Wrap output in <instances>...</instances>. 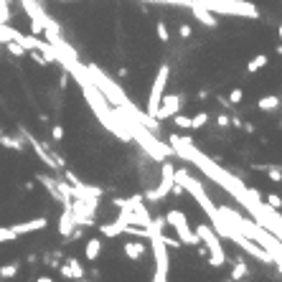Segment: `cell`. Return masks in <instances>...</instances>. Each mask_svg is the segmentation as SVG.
<instances>
[{
	"label": "cell",
	"instance_id": "obj_1",
	"mask_svg": "<svg viewBox=\"0 0 282 282\" xmlns=\"http://www.w3.org/2000/svg\"><path fill=\"white\" fill-rule=\"evenodd\" d=\"M206 10L214 16H242V18H259V10L249 0H201Z\"/></svg>",
	"mask_w": 282,
	"mask_h": 282
},
{
	"label": "cell",
	"instance_id": "obj_2",
	"mask_svg": "<svg viewBox=\"0 0 282 282\" xmlns=\"http://www.w3.org/2000/svg\"><path fill=\"white\" fill-rule=\"evenodd\" d=\"M168 77H170V66L168 64H163L155 74V82L150 86V97H147V117L150 120H155V114H158V107H160V99L163 94H166V86H168Z\"/></svg>",
	"mask_w": 282,
	"mask_h": 282
},
{
	"label": "cell",
	"instance_id": "obj_3",
	"mask_svg": "<svg viewBox=\"0 0 282 282\" xmlns=\"http://www.w3.org/2000/svg\"><path fill=\"white\" fill-rule=\"evenodd\" d=\"M196 234H198V239H201V244L209 249V262H211V267H221L226 262V254H224V247H221V242H219V236L206 226V224H201V226H196Z\"/></svg>",
	"mask_w": 282,
	"mask_h": 282
},
{
	"label": "cell",
	"instance_id": "obj_4",
	"mask_svg": "<svg viewBox=\"0 0 282 282\" xmlns=\"http://www.w3.org/2000/svg\"><path fill=\"white\" fill-rule=\"evenodd\" d=\"M175 186V168L170 166V163H163L160 166V183L158 188H150V191H145V201H160V198H166L170 191Z\"/></svg>",
	"mask_w": 282,
	"mask_h": 282
},
{
	"label": "cell",
	"instance_id": "obj_5",
	"mask_svg": "<svg viewBox=\"0 0 282 282\" xmlns=\"http://www.w3.org/2000/svg\"><path fill=\"white\" fill-rule=\"evenodd\" d=\"M150 247H153V254H155V270L168 275V270H170V262H168V247L160 242V236H158L155 231L150 234Z\"/></svg>",
	"mask_w": 282,
	"mask_h": 282
},
{
	"label": "cell",
	"instance_id": "obj_6",
	"mask_svg": "<svg viewBox=\"0 0 282 282\" xmlns=\"http://www.w3.org/2000/svg\"><path fill=\"white\" fill-rule=\"evenodd\" d=\"M178 110H181V94H163L155 120H168V117H173Z\"/></svg>",
	"mask_w": 282,
	"mask_h": 282
},
{
	"label": "cell",
	"instance_id": "obj_7",
	"mask_svg": "<svg viewBox=\"0 0 282 282\" xmlns=\"http://www.w3.org/2000/svg\"><path fill=\"white\" fill-rule=\"evenodd\" d=\"M49 226V219L46 216H38V219H31V221H21V224H13L10 229L16 231V236H23V234H33V231H41Z\"/></svg>",
	"mask_w": 282,
	"mask_h": 282
},
{
	"label": "cell",
	"instance_id": "obj_8",
	"mask_svg": "<svg viewBox=\"0 0 282 282\" xmlns=\"http://www.w3.org/2000/svg\"><path fill=\"white\" fill-rule=\"evenodd\" d=\"M188 10L194 13V18H196V21H201L206 28H216V26H219V18L214 16L211 10H206V8H203V3H198V5H194V8H188Z\"/></svg>",
	"mask_w": 282,
	"mask_h": 282
},
{
	"label": "cell",
	"instance_id": "obj_9",
	"mask_svg": "<svg viewBox=\"0 0 282 282\" xmlns=\"http://www.w3.org/2000/svg\"><path fill=\"white\" fill-rule=\"evenodd\" d=\"M173 229H175V234H178V239H181V244H191V247H198V244H201L198 234H196L194 229H188V221H186V224L173 226Z\"/></svg>",
	"mask_w": 282,
	"mask_h": 282
},
{
	"label": "cell",
	"instance_id": "obj_10",
	"mask_svg": "<svg viewBox=\"0 0 282 282\" xmlns=\"http://www.w3.org/2000/svg\"><path fill=\"white\" fill-rule=\"evenodd\" d=\"M122 249H125V257H127V259H132V262L142 259V257H145V252H147L145 242H140V239H135V242H127Z\"/></svg>",
	"mask_w": 282,
	"mask_h": 282
},
{
	"label": "cell",
	"instance_id": "obj_11",
	"mask_svg": "<svg viewBox=\"0 0 282 282\" xmlns=\"http://www.w3.org/2000/svg\"><path fill=\"white\" fill-rule=\"evenodd\" d=\"M74 229H77V224H74V214H71V209L66 206V211L61 214V221H58V234H61V236H69Z\"/></svg>",
	"mask_w": 282,
	"mask_h": 282
},
{
	"label": "cell",
	"instance_id": "obj_12",
	"mask_svg": "<svg viewBox=\"0 0 282 282\" xmlns=\"http://www.w3.org/2000/svg\"><path fill=\"white\" fill-rule=\"evenodd\" d=\"M99 231L105 234V236H120V234L125 231V221L117 219V221H112V224H102Z\"/></svg>",
	"mask_w": 282,
	"mask_h": 282
},
{
	"label": "cell",
	"instance_id": "obj_13",
	"mask_svg": "<svg viewBox=\"0 0 282 282\" xmlns=\"http://www.w3.org/2000/svg\"><path fill=\"white\" fill-rule=\"evenodd\" d=\"M99 252H102V239H97V236H94V239H89V242H86L84 254H86L89 262H94V259L99 257Z\"/></svg>",
	"mask_w": 282,
	"mask_h": 282
},
{
	"label": "cell",
	"instance_id": "obj_14",
	"mask_svg": "<svg viewBox=\"0 0 282 282\" xmlns=\"http://www.w3.org/2000/svg\"><path fill=\"white\" fill-rule=\"evenodd\" d=\"M267 64H270V56H267V54H257V56L247 64V71H249V74H257V71L264 69Z\"/></svg>",
	"mask_w": 282,
	"mask_h": 282
},
{
	"label": "cell",
	"instance_id": "obj_15",
	"mask_svg": "<svg viewBox=\"0 0 282 282\" xmlns=\"http://www.w3.org/2000/svg\"><path fill=\"white\" fill-rule=\"evenodd\" d=\"M257 107H259L262 112H275V110L280 107V97H277V94H270V97H262V99L257 102Z\"/></svg>",
	"mask_w": 282,
	"mask_h": 282
},
{
	"label": "cell",
	"instance_id": "obj_16",
	"mask_svg": "<svg viewBox=\"0 0 282 282\" xmlns=\"http://www.w3.org/2000/svg\"><path fill=\"white\" fill-rule=\"evenodd\" d=\"M0 145L8 147V150H16V153H23L26 145L18 140V138H8V135H0Z\"/></svg>",
	"mask_w": 282,
	"mask_h": 282
},
{
	"label": "cell",
	"instance_id": "obj_17",
	"mask_svg": "<svg viewBox=\"0 0 282 282\" xmlns=\"http://www.w3.org/2000/svg\"><path fill=\"white\" fill-rule=\"evenodd\" d=\"M247 277H249V267L244 262H236L231 270V280H247Z\"/></svg>",
	"mask_w": 282,
	"mask_h": 282
},
{
	"label": "cell",
	"instance_id": "obj_18",
	"mask_svg": "<svg viewBox=\"0 0 282 282\" xmlns=\"http://www.w3.org/2000/svg\"><path fill=\"white\" fill-rule=\"evenodd\" d=\"M66 264L71 267V275H74V280H84V270H82V264H79V259H74V257H69L66 259Z\"/></svg>",
	"mask_w": 282,
	"mask_h": 282
},
{
	"label": "cell",
	"instance_id": "obj_19",
	"mask_svg": "<svg viewBox=\"0 0 282 282\" xmlns=\"http://www.w3.org/2000/svg\"><path fill=\"white\" fill-rule=\"evenodd\" d=\"M206 122H209V112H198L191 117V130H201Z\"/></svg>",
	"mask_w": 282,
	"mask_h": 282
},
{
	"label": "cell",
	"instance_id": "obj_20",
	"mask_svg": "<svg viewBox=\"0 0 282 282\" xmlns=\"http://www.w3.org/2000/svg\"><path fill=\"white\" fill-rule=\"evenodd\" d=\"M155 31H158V38H160L163 43H168V41H170V31H168V23L158 21V23H155Z\"/></svg>",
	"mask_w": 282,
	"mask_h": 282
},
{
	"label": "cell",
	"instance_id": "obj_21",
	"mask_svg": "<svg viewBox=\"0 0 282 282\" xmlns=\"http://www.w3.org/2000/svg\"><path fill=\"white\" fill-rule=\"evenodd\" d=\"M16 275H18V264L16 262L0 267V277H3V280H10V277H16Z\"/></svg>",
	"mask_w": 282,
	"mask_h": 282
},
{
	"label": "cell",
	"instance_id": "obj_22",
	"mask_svg": "<svg viewBox=\"0 0 282 282\" xmlns=\"http://www.w3.org/2000/svg\"><path fill=\"white\" fill-rule=\"evenodd\" d=\"M18 236H16V231H13L10 226H0V244H5V242H16Z\"/></svg>",
	"mask_w": 282,
	"mask_h": 282
},
{
	"label": "cell",
	"instance_id": "obj_23",
	"mask_svg": "<svg viewBox=\"0 0 282 282\" xmlns=\"http://www.w3.org/2000/svg\"><path fill=\"white\" fill-rule=\"evenodd\" d=\"M173 122H175V127H181V130H191V117H186V114H173Z\"/></svg>",
	"mask_w": 282,
	"mask_h": 282
},
{
	"label": "cell",
	"instance_id": "obj_24",
	"mask_svg": "<svg viewBox=\"0 0 282 282\" xmlns=\"http://www.w3.org/2000/svg\"><path fill=\"white\" fill-rule=\"evenodd\" d=\"M242 97H244V92H242L239 86H236V89H231V94H229V102H231V105H239V102H242Z\"/></svg>",
	"mask_w": 282,
	"mask_h": 282
},
{
	"label": "cell",
	"instance_id": "obj_25",
	"mask_svg": "<svg viewBox=\"0 0 282 282\" xmlns=\"http://www.w3.org/2000/svg\"><path fill=\"white\" fill-rule=\"evenodd\" d=\"M267 203L275 206V209H282V198H280L277 194H267Z\"/></svg>",
	"mask_w": 282,
	"mask_h": 282
},
{
	"label": "cell",
	"instance_id": "obj_26",
	"mask_svg": "<svg viewBox=\"0 0 282 282\" xmlns=\"http://www.w3.org/2000/svg\"><path fill=\"white\" fill-rule=\"evenodd\" d=\"M178 33H181V38H191V33H194V28H191L188 23H183L181 28H178Z\"/></svg>",
	"mask_w": 282,
	"mask_h": 282
},
{
	"label": "cell",
	"instance_id": "obj_27",
	"mask_svg": "<svg viewBox=\"0 0 282 282\" xmlns=\"http://www.w3.org/2000/svg\"><path fill=\"white\" fill-rule=\"evenodd\" d=\"M58 272H61V277H66V280H74V275H71V267L64 262L61 267H58Z\"/></svg>",
	"mask_w": 282,
	"mask_h": 282
},
{
	"label": "cell",
	"instance_id": "obj_28",
	"mask_svg": "<svg viewBox=\"0 0 282 282\" xmlns=\"http://www.w3.org/2000/svg\"><path fill=\"white\" fill-rule=\"evenodd\" d=\"M51 135H54V140H61V138H64V127H61V125H54Z\"/></svg>",
	"mask_w": 282,
	"mask_h": 282
},
{
	"label": "cell",
	"instance_id": "obj_29",
	"mask_svg": "<svg viewBox=\"0 0 282 282\" xmlns=\"http://www.w3.org/2000/svg\"><path fill=\"white\" fill-rule=\"evenodd\" d=\"M216 122H219V127H229V125H231L229 114H219V117H216Z\"/></svg>",
	"mask_w": 282,
	"mask_h": 282
},
{
	"label": "cell",
	"instance_id": "obj_30",
	"mask_svg": "<svg viewBox=\"0 0 282 282\" xmlns=\"http://www.w3.org/2000/svg\"><path fill=\"white\" fill-rule=\"evenodd\" d=\"M153 282H168V275H166V272H158V270H155V275H153Z\"/></svg>",
	"mask_w": 282,
	"mask_h": 282
},
{
	"label": "cell",
	"instance_id": "obj_31",
	"mask_svg": "<svg viewBox=\"0 0 282 282\" xmlns=\"http://www.w3.org/2000/svg\"><path fill=\"white\" fill-rule=\"evenodd\" d=\"M36 282H54V277H49V275H41Z\"/></svg>",
	"mask_w": 282,
	"mask_h": 282
},
{
	"label": "cell",
	"instance_id": "obj_32",
	"mask_svg": "<svg viewBox=\"0 0 282 282\" xmlns=\"http://www.w3.org/2000/svg\"><path fill=\"white\" fill-rule=\"evenodd\" d=\"M277 36H280V41H282V23H280V28H277Z\"/></svg>",
	"mask_w": 282,
	"mask_h": 282
},
{
	"label": "cell",
	"instance_id": "obj_33",
	"mask_svg": "<svg viewBox=\"0 0 282 282\" xmlns=\"http://www.w3.org/2000/svg\"><path fill=\"white\" fill-rule=\"evenodd\" d=\"M229 282H249V280H229Z\"/></svg>",
	"mask_w": 282,
	"mask_h": 282
}]
</instances>
